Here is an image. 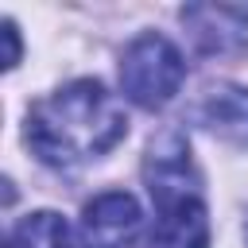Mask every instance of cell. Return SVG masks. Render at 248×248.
Instances as JSON below:
<instances>
[{
  "instance_id": "cell-4",
  "label": "cell",
  "mask_w": 248,
  "mask_h": 248,
  "mask_svg": "<svg viewBox=\"0 0 248 248\" xmlns=\"http://www.w3.org/2000/svg\"><path fill=\"white\" fill-rule=\"evenodd\" d=\"M182 23L194 46L209 58H236L248 50V8L236 4H186Z\"/></svg>"
},
{
  "instance_id": "cell-5",
  "label": "cell",
  "mask_w": 248,
  "mask_h": 248,
  "mask_svg": "<svg viewBox=\"0 0 248 248\" xmlns=\"http://www.w3.org/2000/svg\"><path fill=\"white\" fill-rule=\"evenodd\" d=\"M143 178H147V190L155 202L198 194V170L190 159V143L178 132H167L163 140H155L143 159Z\"/></svg>"
},
{
  "instance_id": "cell-7",
  "label": "cell",
  "mask_w": 248,
  "mask_h": 248,
  "mask_svg": "<svg viewBox=\"0 0 248 248\" xmlns=\"http://www.w3.org/2000/svg\"><path fill=\"white\" fill-rule=\"evenodd\" d=\"M198 120L213 136H221V140H229L236 147H248V89H240V85H213L205 93L202 108H198Z\"/></svg>"
},
{
  "instance_id": "cell-6",
  "label": "cell",
  "mask_w": 248,
  "mask_h": 248,
  "mask_svg": "<svg viewBox=\"0 0 248 248\" xmlns=\"http://www.w3.org/2000/svg\"><path fill=\"white\" fill-rule=\"evenodd\" d=\"M159 221L147 236V248H209V213L202 194L155 202Z\"/></svg>"
},
{
  "instance_id": "cell-3",
  "label": "cell",
  "mask_w": 248,
  "mask_h": 248,
  "mask_svg": "<svg viewBox=\"0 0 248 248\" xmlns=\"http://www.w3.org/2000/svg\"><path fill=\"white\" fill-rule=\"evenodd\" d=\"M140 232H143V209L124 190L97 194L78 221L81 248H136Z\"/></svg>"
},
{
  "instance_id": "cell-1",
  "label": "cell",
  "mask_w": 248,
  "mask_h": 248,
  "mask_svg": "<svg viewBox=\"0 0 248 248\" xmlns=\"http://www.w3.org/2000/svg\"><path fill=\"white\" fill-rule=\"evenodd\" d=\"M124 136V105L97 78H78L27 112V143L46 167H81L108 155Z\"/></svg>"
},
{
  "instance_id": "cell-10",
  "label": "cell",
  "mask_w": 248,
  "mask_h": 248,
  "mask_svg": "<svg viewBox=\"0 0 248 248\" xmlns=\"http://www.w3.org/2000/svg\"><path fill=\"white\" fill-rule=\"evenodd\" d=\"M244 240H248V217H244Z\"/></svg>"
},
{
  "instance_id": "cell-9",
  "label": "cell",
  "mask_w": 248,
  "mask_h": 248,
  "mask_svg": "<svg viewBox=\"0 0 248 248\" xmlns=\"http://www.w3.org/2000/svg\"><path fill=\"white\" fill-rule=\"evenodd\" d=\"M4 39H8V62H4V66L12 70V66L19 62V39H16V23H12V19H4Z\"/></svg>"
},
{
  "instance_id": "cell-8",
  "label": "cell",
  "mask_w": 248,
  "mask_h": 248,
  "mask_svg": "<svg viewBox=\"0 0 248 248\" xmlns=\"http://www.w3.org/2000/svg\"><path fill=\"white\" fill-rule=\"evenodd\" d=\"M8 248H70V225L54 209L27 213L8 232Z\"/></svg>"
},
{
  "instance_id": "cell-2",
  "label": "cell",
  "mask_w": 248,
  "mask_h": 248,
  "mask_svg": "<svg viewBox=\"0 0 248 248\" xmlns=\"http://www.w3.org/2000/svg\"><path fill=\"white\" fill-rule=\"evenodd\" d=\"M186 78V58L167 35H136L120 54V89L140 108H163Z\"/></svg>"
}]
</instances>
